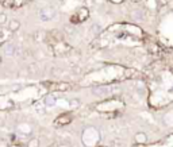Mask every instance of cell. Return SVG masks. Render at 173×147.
Listing matches in <instances>:
<instances>
[{"mask_svg":"<svg viewBox=\"0 0 173 147\" xmlns=\"http://www.w3.org/2000/svg\"><path fill=\"white\" fill-rule=\"evenodd\" d=\"M43 104H45L46 107H54L57 104V99H56V96L54 94H47V96H45L43 97Z\"/></svg>","mask_w":173,"mask_h":147,"instance_id":"cell-3","label":"cell"},{"mask_svg":"<svg viewBox=\"0 0 173 147\" xmlns=\"http://www.w3.org/2000/svg\"><path fill=\"white\" fill-rule=\"evenodd\" d=\"M3 54H4V57H7V58L14 57L16 54V46L12 45V43H7V45L3 46Z\"/></svg>","mask_w":173,"mask_h":147,"instance_id":"cell-2","label":"cell"},{"mask_svg":"<svg viewBox=\"0 0 173 147\" xmlns=\"http://www.w3.org/2000/svg\"><path fill=\"white\" fill-rule=\"evenodd\" d=\"M135 141H137L138 143H145L146 141H148V138H146L145 134H137L135 135Z\"/></svg>","mask_w":173,"mask_h":147,"instance_id":"cell-5","label":"cell"},{"mask_svg":"<svg viewBox=\"0 0 173 147\" xmlns=\"http://www.w3.org/2000/svg\"><path fill=\"white\" fill-rule=\"evenodd\" d=\"M7 23V15L4 12L0 14V24H6Z\"/></svg>","mask_w":173,"mask_h":147,"instance_id":"cell-6","label":"cell"},{"mask_svg":"<svg viewBox=\"0 0 173 147\" xmlns=\"http://www.w3.org/2000/svg\"><path fill=\"white\" fill-rule=\"evenodd\" d=\"M38 141L37 139H32V141H30V143H28V147H38Z\"/></svg>","mask_w":173,"mask_h":147,"instance_id":"cell-7","label":"cell"},{"mask_svg":"<svg viewBox=\"0 0 173 147\" xmlns=\"http://www.w3.org/2000/svg\"><path fill=\"white\" fill-rule=\"evenodd\" d=\"M20 28V22L19 20H16V19H11L10 22H8V30L11 31V32H15V31H18Z\"/></svg>","mask_w":173,"mask_h":147,"instance_id":"cell-4","label":"cell"},{"mask_svg":"<svg viewBox=\"0 0 173 147\" xmlns=\"http://www.w3.org/2000/svg\"><path fill=\"white\" fill-rule=\"evenodd\" d=\"M38 15H39V19L43 20V22L51 20L54 16H56V10L51 8V7H43V8L39 10Z\"/></svg>","mask_w":173,"mask_h":147,"instance_id":"cell-1","label":"cell"}]
</instances>
